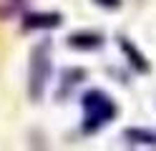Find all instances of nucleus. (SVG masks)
<instances>
[{"instance_id":"nucleus-2","label":"nucleus","mask_w":156,"mask_h":151,"mask_svg":"<svg viewBox=\"0 0 156 151\" xmlns=\"http://www.w3.org/2000/svg\"><path fill=\"white\" fill-rule=\"evenodd\" d=\"M71 45H76V48H98L101 38L98 35H71Z\"/></svg>"},{"instance_id":"nucleus-4","label":"nucleus","mask_w":156,"mask_h":151,"mask_svg":"<svg viewBox=\"0 0 156 151\" xmlns=\"http://www.w3.org/2000/svg\"><path fill=\"white\" fill-rule=\"evenodd\" d=\"M101 5H108V8H119V0H98Z\"/></svg>"},{"instance_id":"nucleus-3","label":"nucleus","mask_w":156,"mask_h":151,"mask_svg":"<svg viewBox=\"0 0 156 151\" xmlns=\"http://www.w3.org/2000/svg\"><path fill=\"white\" fill-rule=\"evenodd\" d=\"M41 25H48V28L58 25V15H30L25 23V28H41Z\"/></svg>"},{"instance_id":"nucleus-1","label":"nucleus","mask_w":156,"mask_h":151,"mask_svg":"<svg viewBox=\"0 0 156 151\" xmlns=\"http://www.w3.org/2000/svg\"><path fill=\"white\" fill-rule=\"evenodd\" d=\"M83 111H86V121H88V124H86V131H93L96 126L106 124V121L113 118V113H116L111 98L106 93H101V91H91V93L83 98Z\"/></svg>"}]
</instances>
